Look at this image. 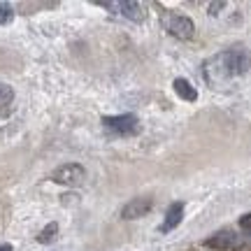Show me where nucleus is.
<instances>
[{
	"label": "nucleus",
	"instance_id": "1a4fd4ad",
	"mask_svg": "<svg viewBox=\"0 0 251 251\" xmlns=\"http://www.w3.org/2000/svg\"><path fill=\"white\" fill-rule=\"evenodd\" d=\"M172 86H175V91H177V96H179V98L188 100V102H196L198 100V91L191 86V81L188 79H181L179 77V79H175Z\"/></svg>",
	"mask_w": 251,
	"mask_h": 251
},
{
	"label": "nucleus",
	"instance_id": "6e6552de",
	"mask_svg": "<svg viewBox=\"0 0 251 251\" xmlns=\"http://www.w3.org/2000/svg\"><path fill=\"white\" fill-rule=\"evenodd\" d=\"M119 12H121L126 19L135 21V24L144 21V7L140 5V2H133V0H124V2H119Z\"/></svg>",
	"mask_w": 251,
	"mask_h": 251
},
{
	"label": "nucleus",
	"instance_id": "0eeeda50",
	"mask_svg": "<svg viewBox=\"0 0 251 251\" xmlns=\"http://www.w3.org/2000/svg\"><path fill=\"white\" fill-rule=\"evenodd\" d=\"M235 242H237V237H235L230 230H221V233L212 235L205 244L209 249H230V247H235Z\"/></svg>",
	"mask_w": 251,
	"mask_h": 251
},
{
	"label": "nucleus",
	"instance_id": "f8f14e48",
	"mask_svg": "<svg viewBox=\"0 0 251 251\" xmlns=\"http://www.w3.org/2000/svg\"><path fill=\"white\" fill-rule=\"evenodd\" d=\"M14 19V9L9 7V5H0V26H5Z\"/></svg>",
	"mask_w": 251,
	"mask_h": 251
},
{
	"label": "nucleus",
	"instance_id": "20e7f679",
	"mask_svg": "<svg viewBox=\"0 0 251 251\" xmlns=\"http://www.w3.org/2000/svg\"><path fill=\"white\" fill-rule=\"evenodd\" d=\"M168 30H170L172 37H179V40H191L193 33H196V26L188 17H170L168 19Z\"/></svg>",
	"mask_w": 251,
	"mask_h": 251
},
{
	"label": "nucleus",
	"instance_id": "9d476101",
	"mask_svg": "<svg viewBox=\"0 0 251 251\" xmlns=\"http://www.w3.org/2000/svg\"><path fill=\"white\" fill-rule=\"evenodd\" d=\"M56 233H58V226H56V224H49L47 228H42V233L37 235V242H42V244L54 242V240H56Z\"/></svg>",
	"mask_w": 251,
	"mask_h": 251
},
{
	"label": "nucleus",
	"instance_id": "2eb2a0df",
	"mask_svg": "<svg viewBox=\"0 0 251 251\" xmlns=\"http://www.w3.org/2000/svg\"><path fill=\"white\" fill-rule=\"evenodd\" d=\"M0 251H12V244H0Z\"/></svg>",
	"mask_w": 251,
	"mask_h": 251
},
{
	"label": "nucleus",
	"instance_id": "9b49d317",
	"mask_svg": "<svg viewBox=\"0 0 251 251\" xmlns=\"http://www.w3.org/2000/svg\"><path fill=\"white\" fill-rule=\"evenodd\" d=\"M12 100H14V91H12V86L0 84V112H2V107H7Z\"/></svg>",
	"mask_w": 251,
	"mask_h": 251
},
{
	"label": "nucleus",
	"instance_id": "f03ea898",
	"mask_svg": "<svg viewBox=\"0 0 251 251\" xmlns=\"http://www.w3.org/2000/svg\"><path fill=\"white\" fill-rule=\"evenodd\" d=\"M51 179L56 184H63V186H79L81 181L86 179V170L81 168L79 163H65L61 168H56Z\"/></svg>",
	"mask_w": 251,
	"mask_h": 251
},
{
	"label": "nucleus",
	"instance_id": "39448f33",
	"mask_svg": "<svg viewBox=\"0 0 251 251\" xmlns=\"http://www.w3.org/2000/svg\"><path fill=\"white\" fill-rule=\"evenodd\" d=\"M149 209H151V200H149V198H133L130 202H126L124 205L121 216L130 221V219H140V216H144Z\"/></svg>",
	"mask_w": 251,
	"mask_h": 251
},
{
	"label": "nucleus",
	"instance_id": "7ed1b4c3",
	"mask_svg": "<svg viewBox=\"0 0 251 251\" xmlns=\"http://www.w3.org/2000/svg\"><path fill=\"white\" fill-rule=\"evenodd\" d=\"M102 126L117 135H133L140 130V121L135 114H119V117H102Z\"/></svg>",
	"mask_w": 251,
	"mask_h": 251
},
{
	"label": "nucleus",
	"instance_id": "f257e3e1",
	"mask_svg": "<svg viewBox=\"0 0 251 251\" xmlns=\"http://www.w3.org/2000/svg\"><path fill=\"white\" fill-rule=\"evenodd\" d=\"M249 68L251 51H247L244 47H233L228 51H221V54L207 58L202 65V72L212 86H224L228 81H233L235 77H242Z\"/></svg>",
	"mask_w": 251,
	"mask_h": 251
},
{
	"label": "nucleus",
	"instance_id": "4468645a",
	"mask_svg": "<svg viewBox=\"0 0 251 251\" xmlns=\"http://www.w3.org/2000/svg\"><path fill=\"white\" fill-rule=\"evenodd\" d=\"M240 226H242L244 230H251V214L242 216V219H240Z\"/></svg>",
	"mask_w": 251,
	"mask_h": 251
},
{
	"label": "nucleus",
	"instance_id": "ddd939ff",
	"mask_svg": "<svg viewBox=\"0 0 251 251\" xmlns=\"http://www.w3.org/2000/svg\"><path fill=\"white\" fill-rule=\"evenodd\" d=\"M224 7H226L224 0H221V2H212V5H209V14H212V17H216V14H219V9H224Z\"/></svg>",
	"mask_w": 251,
	"mask_h": 251
},
{
	"label": "nucleus",
	"instance_id": "423d86ee",
	"mask_svg": "<svg viewBox=\"0 0 251 251\" xmlns=\"http://www.w3.org/2000/svg\"><path fill=\"white\" fill-rule=\"evenodd\" d=\"M181 216H184V202H172V205L168 207V212H165V221H163V226H161V233L175 230V228L179 226Z\"/></svg>",
	"mask_w": 251,
	"mask_h": 251
}]
</instances>
